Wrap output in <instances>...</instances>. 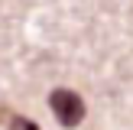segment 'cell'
<instances>
[{
    "label": "cell",
    "instance_id": "obj_1",
    "mask_svg": "<svg viewBox=\"0 0 133 130\" xmlns=\"http://www.w3.org/2000/svg\"><path fill=\"white\" fill-rule=\"evenodd\" d=\"M49 107H52V114L58 117V124L62 127H78V124L84 120V101H81V94H75V91H68V88H55L49 94Z\"/></svg>",
    "mask_w": 133,
    "mask_h": 130
},
{
    "label": "cell",
    "instance_id": "obj_2",
    "mask_svg": "<svg viewBox=\"0 0 133 130\" xmlns=\"http://www.w3.org/2000/svg\"><path fill=\"white\" fill-rule=\"evenodd\" d=\"M10 130H39V124L29 117H10Z\"/></svg>",
    "mask_w": 133,
    "mask_h": 130
}]
</instances>
